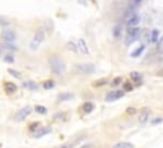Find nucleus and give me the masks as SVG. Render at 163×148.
Segmentation results:
<instances>
[{
  "label": "nucleus",
  "instance_id": "nucleus-15",
  "mask_svg": "<svg viewBox=\"0 0 163 148\" xmlns=\"http://www.w3.org/2000/svg\"><path fill=\"white\" fill-rule=\"evenodd\" d=\"M139 21H140V18H139V15H135L133 19H130L129 22H127V27L129 28H134V27H136L138 26V23H139Z\"/></svg>",
  "mask_w": 163,
  "mask_h": 148
},
{
  "label": "nucleus",
  "instance_id": "nucleus-33",
  "mask_svg": "<svg viewBox=\"0 0 163 148\" xmlns=\"http://www.w3.org/2000/svg\"><path fill=\"white\" fill-rule=\"evenodd\" d=\"M46 27H47V32H52V30H54V24H52V21H47V23H46Z\"/></svg>",
  "mask_w": 163,
  "mask_h": 148
},
{
  "label": "nucleus",
  "instance_id": "nucleus-32",
  "mask_svg": "<svg viewBox=\"0 0 163 148\" xmlns=\"http://www.w3.org/2000/svg\"><path fill=\"white\" fill-rule=\"evenodd\" d=\"M64 118H65V112H57V114H55V116H54L55 120H60V119H64Z\"/></svg>",
  "mask_w": 163,
  "mask_h": 148
},
{
  "label": "nucleus",
  "instance_id": "nucleus-18",
  "mask_svg": "<svg viewBox=\"0 0 163 148\" xmlns=\"http://www.w3.org/2000/svg\"><path fill=\"white\" fill-rule=\"evenodd\" d=\"M112 33H113V37L119 38L121 36V33H122V27L119 24V26H115L113 30H112Z\"/></svg>",
  "mask_w": 163,
  "mask_h": 148
},
{
  "label": "nucleus",
  "instance_id": "nucleus-26",
  "mask_svg": "<svg viewBox=\"0 0 163 148\" xmlns=\"http://www.w3.org/2000/svg\"><path fill=\"white\" fill-rule=\"evenodd\" d=\"M105 84H107V79H106V78L98 79V80H96V82L93 83L94 87H101V86H105Z\"/></svg>",
  "mask_w": 163,
  "mask_h": 148
},
{
  "label": "nucleus",
  "instance_id": "nucleus-2",
  "mask_svg": "<svg viewBox=\"0 0 163 148\" xmlns=\"http://www.w3.org/2000/svg\"><path fill=\"white\" fill-rule=\"evenodd\" d=\"M96 66L92 63H78L75 65V72L78 74H92Z\"/></svg>",
  "mask_w": 163,
  "mask_h": 148
},
{
  "label": "nucleus",
  "instance_id": "nucleus-12",
  "mask_svg": "<svg viewBox=\"0 0 163 148\" xmlns=\"http://www.w3.org/2000/svg\"><path fill=\"white\" fill-rule=\"evenodd\" d=\"M135 15H138V14H136V13L134 12V10H131V9H129V10H127L125 14H124V22H125V23H127V22H129L130 19H133L134 17H135Z\"/></svg>",
  "mask_w": 163,
  "mask_h": 148
},
{
  "label": "nucleus",
  "instance_id": "nucleus-11",
  "mask_svg": "<svg viewBox=\"0 0 163 148\" xmlns=\"http://www.w3.org/2000/svg\"><path fill=\"white\" fill-rule=\"evenodd\" d=\"M33 38L41 44V42H42V41L45 40V31L41 30V28H40V30H37L36 33H34V37H33Z\"/></svg>",
  "mask_w": 163,
  "mask_h": 148
},
{
  "label": "nucleus",
  "instance_id": "nucleus-8",
  "mask_svg": "<svg viewBox=\"0 0 163 148\" xmlns=\"http://www.w3.org/2000/svg\"><path fill=\"white\" fill-rule=\"evenodd\" d=\"M149 116H151V109H149V107L143 109L142 114H140V116H139V121H140V123H143V124H145L146 121H148Z\"/></svg>",
  "mask_w": 163,
  "mask_h": 148
},
{
  "label": "nucleus",
  "instance_id": "nucleus-36",
  "mask_svg": "<svg viewBox=\"0 0 163 148\" xmlns=\"http://www.w3.org/2000/svg\"><path fill=\"white\" fill-rule=\"evenodd\" d=\"M4 60H5V62H8V63H13V62H14V57H13L12 55H6L4 57Z\"/></svg>",
  "mask_w": 163,
  "mask_h": 148
},
{
  "label": "nucleus",
  "instance_id": "nucleus-19",
  "mask_svg": "<svg viewBox=\"0 0 163 148\" xmlns=\"http://www.w3.org/2000/svg\"><path fill=\"white\" fill-rule=\"evenodd\" d=\"M158 35H159L158 30H153V31L151 32V36H149V41H151L152 44L157 42V40H158Z\"/></svg>",
  "mask_w": 163,
  "mask_h": 148
},
{
  "label": "nucleus",
  "instance_id": "nucleus-23",
  "mask_svg": "<svg viewBox=\"0 0 163 148\" xmlns=\"http://www.w3.org/2000/svg\"><path fill=\"white\" fill-rule=\"evenodd\" d=\"M43 88L45 89H51V88H54V87H55V82H54V80H46V82H43Z\"/></svg>",
  "mask_w": 163,
  "mask_h": 148
},
{
  "label": "nucleus",
  "instance_id": "nucleus-5",
  "mask_svg": "<svg viewBox=\"0 0 163 148\" xmlns=\"http://www.w3.org/2000/svg\"><path fill=\"white\" fill-rule=\"evenodd\" d=\"M124 96V91H112L110 93H107L106 96V101L107 102H112V101H116V100L121 98Z\"/></svg>",
  "mask_w": 163,
  "mask_h": 148
},
{
  "label": "nucleus",
  "instance_id": "nucleus-16",
  "mask_svg": "<svg viewBox=\"0 0 163 148\" xmlns=\"http://www.w3.org/2000/svg\"><path fill=\"white\" fill-rule=\"evenodd\" d=\"M66 47H68L69 51H73L74 54H79V50H78V45L75 42H73V41H70V42L66 44Z\"/></svg>",
  "mask_w": 163,
  "mask_h": 148
},
{
  "label": "nucleus",
  "instance_id": "nucleus-37",
  "mask_svg": "<svg viewBox=\"0 0 163 148\" xmlns=\"http://www.w3.org/2000/svg\"><path fill=\"white\" fill-rule=\"evenodd\" d=\"M158 49L161 50V51H163V36H162V38L159 40V44H158Z\"/></svg>",
  "mask_w": 163,
  "mask_h": 148
},
{
  "label": "nucleus",
  "instance_id": "nucleus-30",
  "mask_svg": "<svg viewBox=\"0 0 163 148\" xmlns=\"http://www.w3.org/2000/svg\"><path fill=\"white\" fill-rule=\"evenodd\" d=\"M121 83H122V78H121V77H116V78L112 79V86H113V87L120 86Z\"/></svg>",
  "mask_w": 163,
  "mask_h": 148
},
{
  "label": "nucleus",
  "instance_id": "nucleus-20",
  "mask_svg": "<svg viewBox=\"0 0 163 148\" xmlns=\"http://www.w3.org/2000/svg\"><path fill=\"white\" fill-rule=\"evenodd\" d=\"M112 148H134V146L129 142H120V143L115 144Z\"/></svg>",
  "mask_w": 163,
  "mask_h": 148
},
{
  "label": "nucleus",
  "instance_id": "nucleus-25",
  "mask_svg": "<svg viewBox=\"0 0 163 148\" xmlns=\"http://www.w3.org/2000/svg\"><path fill=\"white\" fill-rule=\"evenodd\" d=\"M9 24H10L9 19L3 17V15H0V26H1V27H6V26H9Z\"/></svg>",
  "mask_w": 163,
  "mask_h": 148
},
{
  "label": "nucleus",
  "instance_id": "nucleus-4",
  "mask_svg": "<svg viewBox=\"0 0 163 148\" xmlns=\"http://www.w3.org/2000/svg\"><path fill=\"white\" fill-rule=\"evenodd\" d=\"M31 114V107L30 106H25V107H22L17 114H15V120L17 121H23L28 115Z\"/></svg>",
  "mask_w": 163,
  "mask_h": 148
},
{
  "label": "nucleus",
  "instance_id": "nucleus-7",
  "mask_svg": "<svg viewBox=\"0 0 163 148\" xmlns=\"http://www.w3.org/2000/svg\"><path fill=\"white\" fill-rule=\"evenodd\" d=\"M76 45H78L79 54H83V55H88V54H89V49H88L87 44H85V41L83 40V38H79L78 42H76Z\"/></svg>",
  "mask_w": 163,
  "mask_h": 148
},
{
  "label": "nucleus",
  "instance_id": "nucleus-38",
  "mask_svg": "<svg viewBox=\"0 0 163 148\" xmlns=\"http://www.w3.org/2000/svg\"><path fill=\"white\" fill-rule=\"evenodd\" d=\"M161 121H162V119H155V120H153V121H152V124L154 125V124H158V123H161Z\"/></svg>",
  "mask_w": 163,
  "mask_h": 148
},
{
  "label": "nucleus",
  "instance_id": "nucleus-10",
  "mask_svg": "<svg viewBox=\"0 0 163 148\" xmlns=\"http://www.w3.org/2000/svg\"><path fill=\"white\" fill-rule=\"evenodd\" d=\"M82 110L84 114H89V112H92L94 110V104L93 102H85V104H83V106H82Z\"/></svg>",
  "mask_w": 163,
  "mask_h": 148
},
{
  "label": "nucleus",
  "instance_id": "nucleus-27",
  "mask_svg": "<svg viewBox=\"0 0 163 148\" xmlns=\"http://www.w3.org/2000/svg\"><path fill=\"white\" fill-rule=\"evenodd\" d=\"M34 110H36V112H38V114H42V115H45L47 112V109L46 107H43V106H36V107H34Z\"/></svg>",
  "mask_w": 163,
  "mask_h": 148
},
{
  "label": "nucleus",
  "instance_id": "nucleus-13",
  "mask_svg": "<svg viewBox=\"0 0 163 148\" xmlns=\"http://www.w3.org/2000/svg\"><path fill=\"white\" fill-rule=\"evenodd\" d=\"M50 131H51L50 128H42V129H40V130L34 131V137H36V138H41V137L46 136V134H49Z\"/></svg>",
  "mask_w": 163,
  "mask_h": 148
},
{
  "label": "nucleus",
  "instance_id": "nucleus-3",
  "mask_svg": "<svg viewBox=\"0 0 163 148\" xmlns=\"http://www.w3.org/2000/svg\"><path fill=\"white\" fill-rule=\"evenodd\" d=\"M139 36H140V31H139L136 27L129 28L127 36H126V38H125V45H126V46H129V45H131L133 42H135V41L139 38Z\"/></svg>",
  "mask_w": 163,
  "mask_h": 148
},
{
  "label": "nucleus",
  "instance_id": "nucleus-31",
  "mask_svg": "<svg viewBox=\"0 0 163 148\" xmlns=\"http://www.w3.org/2000/svg\"><path fill=\"white\" fill-rule=\"evenodd\" d=\"M40 123H38V121H36V123H31L30 124V130L31 131H34V130H37L38 129V127H40Z\"/></svg>",
  "mask_w": 163,
  "mask_h": 148
},
{
  "label": "nucleus",
  "instance_id": "nucleus-14",
  "mask_svg": "<svg viewBox=\"0 0 163 148\" xmlns=\"http://www.w3.org/2000/svg\"><path fill=\"white\" fill-rule=\"evenodd\" d=\"M23 87L25 89H31V91H34V89H37V83L32 82V80H28V82H24L23 83Z\"/></svg>",
  "mask_w": 163,
  "mask_h": 148
},
{
  "label": "nucleus",
  "instance_id": "nucleus-29",
  "mask_svg": "<svg viewBox=\"0 0 163 148\" xmlns=\"http://www.w3.org/2000/svg\"><path fill=\"white\" fill-rule=\"evenodd\" d=\"M40 45H41V44L33 38V40L31 41V44H30V47H31L32 50H36V49H38V46H40Z\"/></svg>",
  "mask_w": 163,
  "mask_h": 148
},
{
  "label": "nucleus",
  "instance_id": "nucleus-41",
  "mask_svg": "<svg viewBox=\"0 0 163 148\" xmlns=\"http://www.w3.org/2000/svg\"><path fill=\"white\" fill-rule=\"evenodd\" d=\"M140 1H142V0H134V3H135V4H136V5H138V4H139V3H140Z\"/></svg>",
  "mask_w": 163,
  "mask_h": 148
},
{
  "label": "nucleus",
  "instance_id": "nucleus-35",
  "mask_svg": "<svg viewBox=\"0 0 163 148\" xmlns=\"http://www.w3.org/2000/svg\"><path fill=\"white\" fill-rule=\"evenodd\" d=\"M124 89H125V91H131V89H133V84H131V83H125V84H124Z\"/></svg>",
  "mask_w": 163,
  "mask_h": 148
},
{
  "label": "nucleus",
  "instance_id": "nucleus-21",
  "mask_svg": "<svg viewBox=\"0 0 163 148\" xmlns=\"http://www.w3.org/2000/svg\"><path fill=\"white\" fill-rule=\"evenodd\" d=\"M70 98H73L72 93H60V95L57 96V100H59V101H68Z\"/></svg>",
  "mask_w": 163,
  "mask_h": 148
},
{
  "label": "nucleus",
  "instance_id": "nucleus-40",
  "mask_svg": "<svg viewBox=\"0 0 163 148\" xmlns=\"http://www.w3.org/2000/svg\"><path fill=\"white\" fill-rule=\"evenodd\" d=\"M157 74H158V75H163V69H162V70H159V72H158Z\"/></svg>",
  "mask_w": 163,
  "mask_h": 148
},
{
  "label": "nucleus",
  "instance_id": "nucleus-17",
  "mask_svg": "<svg viewBox=\"0 0 163 148\" xmlns=\"http://www.w3.org/2000/svg\"><path fill=\"white\" fill-rule=\"evenodd\" d=\"M3 47L9 51H17L18 47L15 46V44H12V42H8V41H4V44H3Z\"/></svg>",
  "mask_w": 163,
  "mask_h": 148
},
{
  "label": "nucleus",
  "instance_id": "nucleus-22",
  "mask_svg": "<svg viewBox=\"0 0 163 148\" xmlns=\"http://www.w3.org/2000/svg\"><path fill=\"white\" fill-rule=\"evenodd\" d=\"M130 77H131L133 80H135L136 83H140V80H142V74L138 73V72H133L130 73Z\"/></svg>",
  "mask_w": 163,
  "mask_h": 148
},
{
  "label": "nucleus",
  "instance_id": "nucleus-39",
  "mask_svg": "<svg viewBox=\"0 0 163 148\" xmlns=\"http://www.w3.org/2000/svg\"><path fill=\"white\" fill-rule=\"evenodd\" d=\"M80 148H92V144H85L84 147H80Z\"/></svg>",
  "mask_w": 163,
  "mask_h": 148
},
{
  "label": "nucleus",
  "instance_id": "nucleus-9",
  "mask_svg": "<svg viewBox=\"0 0 163 148\" xmlns=\"http://www.w3.org/2000/svg\"><path fill=\"white\" fill-rule=\"evenodd\" d=\"M4 91L6 95H13V93H15V91H17V86L12 82H5L4 83Z\"/></svg>",
  "mask_w": 163,
  "mask_h": 148
},
{
  "label": "nucleus",
  "instance_id": "nucleus-28",
  "mask_svg": "<svg viewBox=\"0 0 163 148\" xmlns=\"http://www.w3.org/2000/svg\"><path fill=\"white\" fill-rule=\"evenodd\" d=\"M8 73H10L13 77H15V78H18V79L22 78V74L19 72H17V70H14V69H8Z\"/></svg>",
  "mask_w": 163,
  "mask_h": 148
},
{
  "label": "nucleus",
  "instance_id": "nucleus-34",
  "mask_svg": "<svg viewBox=\"0 0 163 148\" xmlns=\"http://www.w3.org/2000/svg\"><path fill=\"white\" fill-rule=\"evenodd\" d=\"M135 112H136V110H135L134 107H127V109H126V114H127V115H134Z\"/></svg>",
  "mask_w": 163,
  "mask_h": 148
},
{
  "label": "nucleus",
  "instance_id": "nucleus-1",
  "mask_svg": "<svg viewBox=\"0 0 163 148\" xmlns=\"http://www.w3.org/2000/svg\"><path fill=\"white\" fill-rule=\"evenodd\" d=\"M49 64H50L51 72H52L54 74H56V75H61V74L65 73L66 65H65V63L60 59V57H56V56L50 57Z\"/></svg>",
  "mask_w": 163,
  "mask_h": 148
},
{
  "label": "nucleus",
  "instance_id": "nucleus-24",
  "mask_svg": "<svg viewBox=\"0 0 163 148\" xmlns=\"http://www.w3.org/2000/svg\"><path fill=\"white\" fill-rule=\"evenodd\" d=\"M144 49H145L144 45H143V46H140L139 49H136L135 51H134V53H131V56H133V57H138V56H140V54H142L143 51H144Z\"/></svg>",
  "mask_w": 163,
  "mask_h": 148
},
{
  "label": "nucleus",
  "instance_id": "nucleus-42",
  "mask_svg": "<svg viewBox=\"0 0 163 148\" xmlns=\"http://www.w3.org/2000/svg\"><path fill=\"white\" fill-rule=\"evenodd\" d=\"M63 148H66V147H63Z\"/></svg>",
  "mask_w": 163,
  "mask_h": 148
},
{
  "label": "nucleus",
  "instance_id": "nucleus-6",
  "mask_svg": "<svg viewBox=\"0 0 163 148\" xmlns=\"http://www.w3.org/2000/svg\"><path fill=\"white\" fill-rule=\"evenodd\" d=\"M0 36H1V38L4 41H8V42H12V41L15 40V33L10 30H4L0 33Z\"/></svg>",
  "mask_w": 163,
  "mask_h": 148
}]
</instances>
